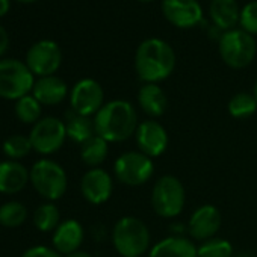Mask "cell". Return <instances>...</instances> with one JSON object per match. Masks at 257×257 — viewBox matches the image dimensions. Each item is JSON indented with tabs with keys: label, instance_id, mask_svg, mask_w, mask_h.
Here are the masks:
<instances>
[{
	"label": "cell",
	"instance_id": "6da1fadb",
	"mask_svg": "<svg viewBox=\"0 0 257 257\" xmlns=\"http://www.w3.org/2000/svg\"><path fill=\"white\" fill-rule=\"evenodd\" d=\"M138 124L135 106L122 98L106 101L94 116L95 134L109 144H118L135 137Z\"/></svg>",
	"mask_w": 257,
	"mask_h": 257
},
{
	"label": "cell",
	"instance_id": "7a4b0ae2",
	"mask_svg": "<svg viewBox=\"0 0 257 257\" xmlns=\"http://www.w3.org/2000/svg\"><path fill=\"white\" fill-rule=\"evenodd\" d=\"M176 68L173 47L161 38L144 40L135 53V71L144 83H161Z\"/></svg>",
	"mask_w": 257,
	"mask_h": 257
},
{
	"label": "cell",
	"instance_id": "3957f363",
	"mask_svg": "<svg viewBox=\"0 0 257 257\" xmlns=\"http://www.w3.org/2000/svg\"><path fill=\"white\" fill-rule=\"evenodd\" d=\"M112 245L121 257H143L152 248L149 225L138 216H121L112 228Z\"/></svg>",
	"mask_w": 257,
	"mask_h": 257
},
{
	"label": "cell",
	"instance_id": "277c9868",
	"mask_svg": "<svg viewBox=\"0 0 257 257\" xmlns=\"http://www.w3.org/2000/svg\"><path fill=\"white\" fill-rule=\"evenodd\" d=\"M185 203L186 191L179 177L164 174L155 182L150 194V204L158 216L174 219L183 212Z\"/></svg>",
	"mask_w": 257,
	"mask_h": 257
},
{
	"label": "cell",
	"instance_id": "5b68a950",
	"mask_svg": "<svg viewBox=\"0 0 257 257\" xmlns=\"http://www.w3.org/2000/svg\"><path fill=\"white\" fill-rule=\"evenodd\" d=\"M218 52L227 67L233 70H242L254 61L257 44L254 37L246 34L245 31L231 29L222 32V35L219 37Z\"/></svg>",
	"mask_w": 257,
	"mask_h": 257
},
{
	"label": "cell",
	"instance_id": "8992f818",
	"mask_svg": "<svg viewBox=\"0 0 257 257\" xmlns=\"http://www.w3.org/2000/svg\"><path fill=\"white\" fill-rule=\"evenodd\" d=\"M155 174V162L140 150L125 152L119 155L113 162V177L118 183L138 188L152 180Z\"/></svg>",
	"mask_w": 257,
	"mask_h": 257
},
{
	"label": "cell",
	"instance_id": "52a82bcc",
	"mask_svg": "<svg viewBox=\"0 0 257 257\" xmlns=\"http://www.w3.org/2000/svg\"><path fill=\"white\" fill-rule=\"evenodd\" d=\"M31 182L35 191L49 201L62 198L68 186L65 170L50 159H40L34 164L31 170Z\"/></svg>",
	"mask_w": 257,
	"mask_h": 257
},
{
	"label": "cell",
	"instance_id": "ba28073f",
	"mask_svg": "<svg viewBox=\"0 0 257 257\" xmlns=\"http://www.w3.org/2000/svg\"><path fill=\"white\" fill-rule=\"evenodd\" d=\"M34 73L25 62L17 59L0 61V97L2 98L20 100L34 89Z\"/></svg>",
	"mask_w": 257,
	"mask_h": 257
},
{
	"label": "cell",
	"instance_id": "9c48e42d",
	"mask_svg": "<svg viewBox=\"0 0 257 257\" xmlns=\"http://www.w3.org/2000/svg\"><path fill=\"white\" fill-rule=\"evenodd\" d=\"M29 140L32 149L40 155L56 153L67 140L65 121L56 116H44L37 124H34Z\"/></svg>",
	"mask_w": 257,
	"mask_h": 257
},
{
	"label": "cell",
	"instance_id": "30bf717a",
	"mask_svg": "<svg viewBox=\"0 0 257 257\" xmlns=\"http://www.w3.org/2000/svg\"><path fill=\"white\" fill-rule=\"evenodd\" d=\"M71 110L83 116H95L104 104V91L94 79H80L70 91Z\"/></svg>",
	"mask_w": 257,
	"mask_h": 257
},
{
	"label": "cell",
	"instance_id": "8fae6325",
	"mask_svg": "<svg viewBox=\"0 0 257 257\" xmlns=\"http://www.w3.org/2000/svg\"><path fill=\"white\" fill-rule=\"evenodd\" d=\"M62 62V52L59 46L52 40H43L35 43L26 55V65L34 76L46 77L53 76Z\"/></svg>",
	"mask_w": 257,
	"mask_h": 257
},
{
	"label": "cell",
	"instance_id": "7c38bea8",
	"mask_svg": "<svg viewBox=\"0 0 257 257\" xmlns=\"http://www.w3.org/2000/svg\"><path fill=\"white\" fill-rule=\"evenodd\" d=\"M135 143L141 153L152 159H156L167 152L170 146V137L167 128L158 119L149 118L138 124L135 132Z\"/></svg>",
	"mask_w": 257,
	"mask_h": 257
},
{
	"label": "cell",
	"instance_id": "4fadbf2b",
	"mask_svg": "<svg viewBox=\"0 0 257 257\" xmlns=\"http://www.w3.org/2000/svg\"><path fill=\"white\" fill-rule=\"evenodd\" d=\"M222 224V215L215 204L198 206L188 219V234L192 240L204 242L216 236Z\"/></svg>",
	"mask_w": 257,
	"mask_h": 257
},
{
	"label": "cell",
	"instance_id": "5bb4252c",
	"mask_svg": "<svg viewBox=\"0 0 257 257\" xmlns=\"http://www.w3.org/2000/svg\"><path fill=\"white\" fill-rule=\"evenodd\" d=\"M80 192L89 204H104L113 192V177L103 168H89L80 179Z\"/></svg>",
	"mask_w": 257,
	"mask_h": 257
},
{
	"label": "cell",
	"instance_id": "9a60e30c",
	"mask_svg": "<svg viewBox=\"0 0 257 257\" xmlns=\"http://www.w3.org/2000/svg\"><path fill=\"white\" fill-rule=\"evenodd\" d=\"M162 14L179 29L195 28L203 20V8L198 0H162Z\"/></svg>",
	"mask_w": 257,
	"mask_h": 257
},
{
	"label": "cell",
	"instance_id": "2e32d148",
	"mask_svg": "<svg viewBox=\"0 0 257 257\" xmlns=\"http://www.w3.org/2000/svg\"><path fill=\"white\" fill-rule=\"evenodd\" d=\"M85 239V230L82 224L76 219H65L61 221L58 228L53 231L52 242L53 248L62 255L71 254L80 249V245Z\"/></svg>",
	"mask_w": 257,
	"mask_h": 257
},
{
	"label": "cell",
	"instance_id": "e0dca14e",
	"mask_svg": "<svg viewBox=\"0 0 257 257\" xmlns=\"http://www.w3.org/2000/svg\"><path fill=\"white\" fill-rule=\"evenodd\" d=\"M149 257H198L197 245L182 234L167 236L152 245Z\"/></svg>",
	"mask_w": 257,
	"mask_h": 257
},
{
	"label": "cell",
	"instance_id": "ac0fdd59",
	"mask_svg": "<svg viewBox=\"0 0 257 257\" xmlns=\"http://www.w3.org/2000/svg\"><path fill=\"white\" fill-rule=\"evenodd\" d=\"M138 106L152 119L161 118L168 109V97L159 83H144L138 91Z\"/></svg>",
	"mask_w": 257,
	"mask_h": 257
},
{
	"label": "cell",
	"instance_id": "d6986e66",
	"mask_svg": "<svg viewBox=\"0 0 257 257\" xmlns=\"http://www.w3.org/2000/svg\"><path fill=\"white\" fill-rule=\"evenodd\" d=\"M32 95L41 104L55 106L65 100V97L68 95V86L61 77L55 74L46 76V77H40L38 80H35Z\"/></svg>",
	"mask_w": 257,
	"mask_h": 257
},
{
	"label": "cell",
	"instance_id": "ffe728a7",
	"mask_svg": "<svg viewBox=\"0 0 257 257\" xmlns=\"http://www.w3.org/2000/svg\"><path fill=\"white\" fill-rule=\"evenodd\" d=\"M31 180V171L17 161L0 162V192L2 194H17Z\"/></svg>",
	"mask_w": 257,
	"mask_h": 257
},
{
	"label": "cell",
	"instance_id": "44dd1931",
	"mask_svg": "<svg viewBox=\"0 0 257 257\" xmlns=\"http://www.w3.org/2000/svg\"><path fill=\"white\" fill-rule=\"evenodd\" d=\"M209 16L219 31H231L240 19V10L236 0H212Z\"/></svg>",
	"mask_w": 257,
	"mask_h": 257
},
{
	"label": "cell",
	"instance_id": "7402d4cb",
	"mask_svg": "<svg viewBox=\"0 0 257 257\" xmlns=\"http://www.w3.org/2000/svg\"><path fill=\"white\" fill-rule=\"evenodd\" d=\"M65 128H67V138H70L71 141H74L79 146H82L89 138L97 135L95 125H94V118L77 115L73 110H71V113H67Z\"/></svg>",
	"mask_w": 257,
	"mask_h": 257
},
{
	"label": "cell",
	"instance_id": "603a6c76",
	"mask_svg": "<svg viewBox=\"0 0 257 257\" xmlns=\"http://www.w3.org/2000/svg\"><path fill=\"white\" fill-rule=\"evenodd\" d=\"M109 155V143L101 137L94 135L80 146V159L89 168H98Z\"/></svg>",
	"mask_w": 257,
	"mask_h": 257
},
{
	"label": "cell",
	"instance_id": "cb8c5ba5",
	"mask_svg": "<svg viewBox=\"0 0 257 257\" xmlns=\"http://www.w3.org/2000/svg\"><path fill=\"white\" fill-rule=\"evenodd\" d=\"M227 110L236 119H246L257 112V100L252 92H237L228 100Z\"/></svg>",
	"mask_w": 257,
	"mask_h": 257
},
{
	"label": "cell",
	"instance_id": "d4e9b609",
	"mask_svg": "<svg viewBox=\"0 0 257 257\" xmlns=\"http://www.w3.org/2000/svg\"><path fill=\"white\" fill-rule=\"evenodd\" d=\"M34 224L40 231H55L61 224L59 209L53 203H44L34 212Z\"/></svg>",
	"mask_w": 257,
	"mask_h": 257
},
{
	"label": "cell",
	"instance_id": "484cf974",
	"mask_svg": "<svg viewBox=\"0 0 257 257\" xmlns=\"http://www.w3.org/2000/svg\"><path fill=\"white\" fill-rule=\"evenodd\" d=\"M233 245L225 237H212L197 245L198 257H233Z\"/></svg>",
	"mask_w": 257,
	"mask_h": 257
},
{
	"label": "cell",
	"instance_id": "4316f807",
	"mask_svg": "<svg viewBox=\"0 0 257 257\" xmlns=\"http://www.w3.org/2000/svg\"><path fill=\"white\" fill-rule=\"evenodd\" d=\"M41 103L34 95H25L16 103V115L25 124H37L41 119Z\"/></svg>",
	"mask_w": 257,
	"mask_h": 257
},
{
	"label": "cell",
	"instance_id": "83f0119b",
	"mask_svg": "<svg viewBox=\"0 0 257 257\" xmlns=\"http://www.w3.org/2000/svg\"><path fill=\"white\" fill-rule=\"evenodd\" d=\"M28 218V209L19 201H8L0 206V224L5 227H19Z\"/></svg>",
	"mask_w": 257,
	"mask_h": 257
},
{
	"label": "cell",
	"instance_id": "f1b7e54d",
	"mask_svg": "<svg viewBox=\"0 0 257 257\" xmlns=\"http://www.w3.org/2000/svg\"><path fill=\"white\" fill-rule=\"evenodd\" d=\"M31 150H32V143H31L29 137L13 135L4 143V153L13 161L28 156L31 153Z\"/></svg>",
	"mask_w": 257,
	"mask_h": 257
},
{
	"label": "cell",
	"instance_id": "f546056e",
	"mask_svg": "<svg viewBox=\"0 0 257 257\" xmlns=\"http://www.w3.org/2000/svg\"><path fill=\"white\" fill-rule=\"evenodd\" d=\"M239 25L242 31L252 37H257V0H252L240 10Z\"/></svg>",
	"mask_w": 257,
	"mask_h": 257
},
{
	"label": "cell",
	"instance_id": "4dcf8cb0",
	"mask_svg": "<svg viewBox=\"0 0 257 257\" xmlns=\"http://www.w3.org/2000/svg\"><path fill=\"white\" fill-rule=\"evenodd\" d=\"M22 257H62L55 248L44 246V245H37L25 251Z\"/></svg>",
	"mask_w": 257,
	"mask_h": 257
},
{
	"label": "cell",
	"instance_id": "1f68e13d",
	"mask_svg": "<svg viewBox=\"0 0 257 257\" xmlns=\"http://www.w3.org/2000/svg\"><path fill=\"white\" fill-rule=\"evenodd\" d=\"M10 47V37H8V32L7 29L0 25V56L5 55V52L8 50Z\"/></svg>",
	"mask_w": 257,
	"mask_h": 257
},
{
	"label": "cell",
	"instance_id": "d6a6232c",
	"mask_svg": "<svg viewBox=\"0 0 257 257\" xmlns=\"http://www.w3.org/2000/svg\"><path fill=\"white\" fill-rule=\"evenodd\" d=\"M10 8H11V0H0V17L7 16Z\"/></svg>",
	"mask_w": 257,
	"mask_h": 257
},
{
	"label": "cell",
	"instance_id": "836d02e7",
	"mask_svg": "<svg viewBox=\"0 0 257 257\" xmlns=\"http://www.w3.org/2000/svg\"><path fill=\"white\" fill-rule=\"evenodd\" d=\"M64 257H92L88 251H82V249H77V251H74V252H71V254H67V255H64Z\"/></svg>",
	"mask_w": 257,
	"mask_h": 257
},
{
	"label": "cell",
	"instance_id": "e575fe53",
	"mask_svg": "<svg viewBox=\"0 0 257 257\" xmlns=\"http://www.w3.org/2000/svg\"><path fill=\"white\" fill-rule=\"evenodd\" d=\"M252 94H254V97H255V100H257V80H255V83H254V88H252Z\"/></svg>",
	"mask_w": 257,
	"mask_h": 257
},
{
	"label": "cell",
	"instance_id": "d590c367",
	"mask_svg": "<svg viewBox=\"0 0 257 257\" xmlns=\"http://www.w3.org/2000/svg\"><path fill=\"white\" fill-rule=\"evenodd\" d=\"M17 2H22V4H32V2H37V0H17Z\"/></svg>",
	"mask_w": 257,
	"mask_h": 257
},
{
	"label": "cell",
	"instance_id": "8d00e7d4",
	"mask_svg": "<svg viewBox=\"0 0 257 257\" xmlns=\"http://www.w3.org/2000/svg\"><path fill=\"white\" fill-rule=\"evenodd\" d=\"M138 2H144L146 4V2H153V0H138Z\"/></svg>",
	"mask_w": 257,
	"mask_h": 257
}]
</instances>
